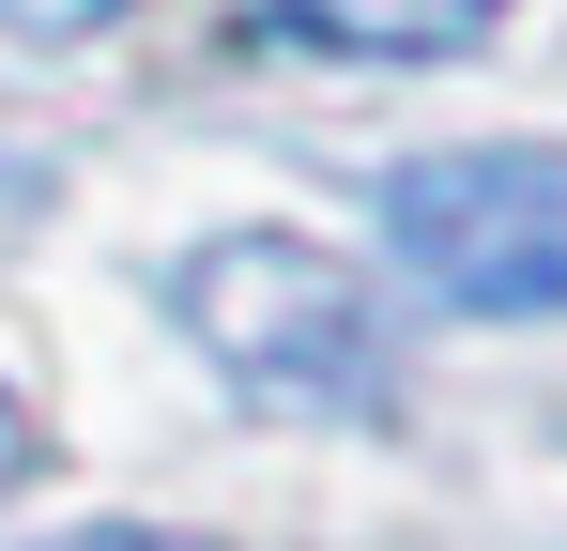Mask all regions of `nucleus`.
<instances>
[{
  "label": "nucleus",
  "mask_w": 567,
  "mask_h": 551,
  "mask_svg": "<svg viewBox=\"0 0 567 551\" xmlns=\"http://www.w3.org/2000/svg\"><path fill=\"white\" fill-rule=\"evenodd\" d=\"M47 551H215V537H169V521H93V537H47Z\"/></svg>",
  "instance_id": "nucleus-5"
},
{
  "label": "nucleus",
  "mask_w": 567,
  "mask_h": 551,
  "mask_svg": "<svg viewBox=\"0 0 567 551\" xmlns=\"http://www.w3.org/2000/svg\"><path fill=\"white\" fill-rule=\"evenodd\" d=\"M31 475H47V445H31V414H16V398H0V506H16V490H31Z\"/></svg>",
  "instance_id": "nucleus-6"
},
{
  "label": "nucleus",
  "mask_w": 567,
  "mask_h": 551,
  "mask_svg": "<svg viewBox=\"0 0 567 551\" xmlns=\"http://www.w3.org/2000/svg\"><path fill=\"white\" fill-rule=\"evenodd\" d=\"M169 306L261 414H383L399 398V322L322 230H215V246H185Z\"/></svg>",
  "instance_id": "nucleus-1"
},
{
  "label": "nucleus",
  "mask_w": 567,
  "mask_h": 551,
  "mask_svg": "<svg viewBox=\"0 0 567 551\" xmlns=\"http://www.w3.org/2000/svg\"><path fill=\"white\" fill-rule=\"evenodd\" d=\"M383 261L461 322L567 306V138H445L383 169Z\"/></svg>",
  "instance_id": "nucleus-2"
},
{
  "label": "nucleus",
  "mask_w": 567,
  "mask_h": 551,
  "mask_svg": "<svg viewBox=\"0 0 567 551\" xmlns=\"http://www.w3.org/2000/svg\"><path fill=\"white\" fill-rule=\"evenodd\" d=\"M123 15H138V0H0V46H93Z\"/></svg>",
  "instance_id": "nucleus-4"
},
{
  "label": "nucleus",
  "mask_w": 567,
  "mask_h": 551,
  "mask_svg": "<svg viewBox=\"0 0 567 551\" xmlns=\"http://www.w3.org/2000/svg\"><path fill=\"white\" fill-rule=\"evenodd\" d=\"M291 46H338V62H461L506 31V0H277Z\"/></svg>",
  "instance_id": "nucleus-3"
}]
</instances>
